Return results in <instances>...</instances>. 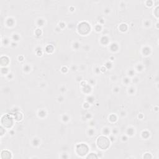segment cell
Masks as SVG:
<instances>
[{"instance_id":"obj_2","label":"cell","mask_w":159,"mask_h":159,"mask_svg":"<svg viewBox=\"0 0 159 159\" xmlns=\"http://www.w3.org/2000/svg\"><path fill=\"white\" fill-rule=\"evenodd\" d=\"M76 151H77L78 154H79V155H84L88 152V148L85 144H80L77 146Z\"/></svg>"},{"instance_id":"obj_1","label":"cell","mask_w":159,"mask_h":159,"mask_svg":"<svg viewBox=\"0 0 159 159\" xmlns=\"http://www.w3.org/2000/svg\"><path fill=\"white\" fill-rule=\"evenodd\" d=\"M98 147L101 149H106L109 145V141L108 138L101 136L98 139Z\"/></svg>"}]
</instances>
